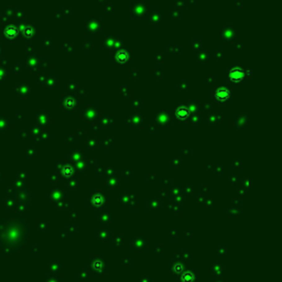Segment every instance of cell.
<instances>
[{
    "label": "cell",
    "instance_id": "2",
    "mask_svg": "<svg viewBox=\"0 0 282 282\" xmlns=\"http://www.w3.org/2000/svg\"><path fill=\"white\" fill-rule=\"evenodd\" d=\"M215 97L218 100H227L230 97V92L226 88H218L215 92Z\"/></svg>",
    "mask_w": 282,
    "mask_h": 282
},
{
    "label": "cell",
    "instance_id": "3",
    "mask_svg": "<svg viewBox=\"0 0 282 282\" xmlns=\"http://www.w3.org/2000/svg\"><path fill=\"white\" fill-rule=\"evenodd\" d=\"M175 115H176V117L180 119H186L188 116H190V109L185 106H180L178 109H176Z\"/></svg>",
    "mask_w": 282,
    "mask_h": 282
},
{
    "label": "cell",
    "instance_id": "1",
    "mask_svg": "<svg viewBox=\"0 0 282 282\" xmlns=\"http://www.w3.org/2000/svg\"><path fill=\"white\" fill-rule=\"evenodd\" d=\"M245 77V72L241 68H233L229 72V79L231 82H240Z\"/></svg>",
    "mask_w": 282,
    "mask_h": 282
},
{
    "label": "cell",
    "instance_id": "4",
    "mask_svg": "<svg viewBox=\"0 0 282 282\" xmlns=\"http://www.w3.org/2000/svg\"><path fill=\"white\" fill-rule=\"evenodd\" d=\"M116 59L118 62L120 63H124L127 61V59H128V55H127V52L126 51H119L118 53H117L116 55Z\"/></svg>",
    "mask_w": 282,
    "mask_h": 282
},
{
    "label": "cell",
    "instance_id": "5",
    "mask_svg": "<svg viewBox=\"0 0 282 282\" xmlns=\"http://www.w3.org/2000/svg\"><path fill=\"white\" fill-rule=\"evenodd\" d=\"M67 106L68 107H72V106H74V100L73 99H67Z\"/></svg>",
    "mask_w": 282,
    "mask_h": 282
}]
</instances>
